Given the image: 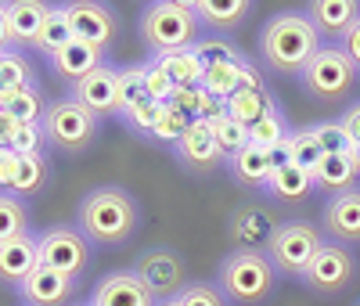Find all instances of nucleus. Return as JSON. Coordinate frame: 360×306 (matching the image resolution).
I'll list each match as a JSON object with an SVG mask.
<instances>
[{
	"label": "nucleus",
	"instance_id": "obj_1",
	"mask_svg": "<svg viewBox=\"0 0 360 306\" xmlns=\"http://www.w3.org/2000/svg\"><path fill=\"white\" fill-rule=\"evenodd\" d=\"M141 224L137 198L123 188H94L76 205V231L98 245V249H119L134 238Z\"/></svg>",
	"mask_w": 360,
	"mask_h": 306
},
{
	"label": "nucleus",
	"instance_id": "obj_2",
	"mask_svg": "<svg viewBox=\"0 0 360 306\" xmlns=\"http://www.w3.org/2000/svg\"><path fill=\"white\" fill-rule=\"evenodd\" d=\"M324 47L317 37V29L303 11H281L274 18H266L259 29V58L266 72L274 76H303V69L314 61V54Z\"/></svg>",
	"mask_w": 360,
	"mask_h": 306
},
{
	"label": "nucleus",
	"instance_id": "obj_3",
	"mask_svg": "<svg viewBox=\"0 0 360 306\" xmlns=\"http://www.w3.org/2000/svg\"><path fill=\"white\" fill-rule=\"evenodd\" d=\"M198 33H202V22L191 8V0H159V4H148L137 18V37L152 51V58L191 51L198 44Z\"/></svg>",
	"mask_w": 360,
	"mask_h": 306
},
{
	"label": "nucleus",
	"instance_id": "obj_4",
	"mask_svg": "<svg viewBox=\"0 0 360 306\" xmlns=\"http://www.w3.org/2000/svg\"><path fill=\"white\" fill-rule=\"evenodd\" d=\"M217 288L234 306H263L278 288V270L266 253H227L217 267Z\"/></svg>",
	"mask_w": 360,
	"mask_h": 306
},
{
	"label": "nucleus",
	"instance_id": "obj_5",
	"mask_svg": "<svg viewBox=\"0 0 360 306\" xmlns=\"http://www.w3.org/2000/svg\"><path fill=\"white\" fill-rule=\"evenodd\" d=\"M299 83H303V94L317 105H346L360 83V72L353 69V61L339 44H324L303 69Z\"/></svg>",
	"mask_w": 360,
	"mask_h": 306
},
{
	"label": "nucleus",
	"instance_id": "obj_6",
	"mask_svg": "<svg viewBox=\"0 0 360 306\" xmlns=\"http://www.w3.org/2000/svg\"><path fill=\"white\" fill-rule=\"evenodd\" d=\"M98 127H101V119H94L72 98L51 101L44 119H40L44 141L58 151H65V155H83V151L98 141Z\"/></svg>",
	"mask_w": 360,
	"mask_h": 306
},
{
	"label": "nucleus",
	"instance_id": "obj_7",
	"mask_svg": "<svg viewBox=\"0 0 360 306\" xmlns=\"http://www.w3.org/2000/svg\"><path fill=\"white\" fill-rule=\"evenodd\" d=\"M321 245H324L321 227H314L307 220H288L278 227L274 241L266 245V260L278 270V278H303V270L310 267Z\"/></svg>",
	"mask_w": 360,
	"mask_h": 306
},
{
	"label": "nucleus",
	"instance_id": "obj_8",
	"mask_svg": "<svg viewBox=\"0 0 360 306\" xmlns=\"http://www.w3.org/2000/svg\"><path fill=\"white\" fill-rule=\"evenodd\" d=\"M90 253H94V245L76 231V224H54L40 234V263L72 281H79L90 270Z\"/></svg>",
	"mask_w": 360,
	"mask_h": 306
},
{
	"label": "nucleus",
	"instance_id": "obj_9",
	"mask_svg": "<svg viewBox=\"0 0 360 306\" xmlns=\"http://www.w3.org/2000/svg\"><path fill=\"white\" fill-rule=\"evenodd\" d=\"M353 278H356V256H353V249L324 238V245L317 249V256L310 260V267L303 270V278H299V281H303L310 292H317V295H339V292H346L353 285Z\"/></svg>",
	"mask_w": 360,
	"mask_h": 306
},
{
	"label": "nucleus",
	"instance_id": "obj_10",
	"mask_svg": "<svg viewBox=\"0 0 360 306\" xmlns=\"http://www.w3.org/2000/svg\"><path fill=\"white\" fill-rule=\"evenodd\" d=\"M130 270L144 281V288L152 292L159 302L176 299L180 292L188 288V267L173 249H148V253L137 256V263Z\"/></svg>",
	"mask_w": 360,
	"mask_h": 306
},
{
	"label": "nucleus",
	"instance_id": "obj_11",
	"mask_svg": "<svg viewBox=\"0 0 360 306\" xmlns=\"http://www.w3.org/2000/svg\"><path fill=\"white\" fill-rule=\"evenodd\" d=\"M65 15H69V25H72V40L90 44L101 54L112 51L115 33H119V22H115L112 8L94 4V0H72V4H65Z\"/></svg>",
	"mask_w": 360,
	"mask_h": 306
},
{
	"label": "nucleus",
	"instance_id": "obj_12",
	"mask_svg": "<svg viewBox=\"0 0 360 306\" xmlns=\"http://www.w3.org/2000/svg\"><path fill=\"white\" fill-rule=\"evenodd\" d=\"M278 227H281L278 217L266 205H238L227 224L234 253H266V245L274 241Z\"/></svg>",
	"mask_w": 360,
	"mask_h": 306
},
{
	"label": "nucleus",
	"instance_id": "obj_13",
	"mask_svg": "<svg viewBox=\"0 0 360 306\" xmlns=\"http://www.w3.org/2000/svg\"><path fill=\"white\" fill-rule=\"evenodd\" d=\"M173 148H176L180 166H184L188 173H195V177L217 173V170L227 162V155L220 151V144H217V137H213V127H209V122H202V119H191L188 134L180 137Z\"/></svg>",
	"mask_w": 360,
	"mask_h": 306
},
{
	"label": "nucleus",
	"instance_id": "obj_14",
	"mask_svg": "<svg viewBox=\"0 0 360 306\" xmlns=\"http://www.w3.org/2000/svg\"><path fill=\"white\" fill-rule=\"evenodd\" d=\"M76 105H83L94 119H108L119 115V69L115 65H98L90 76H83L79 83H72V94Z\"/></svg>",
	"mask_w": 360,
	"mask_h": 306
},
{
	"label": "nucleus",
	"instance_id": "obj_15",
	"mask_svg": "<svg viewBox=\"0 0 360 306\" xmlns=\"http://www.w3.org/2000/svg\"><path fill=\"white\" fill-rule=\"evenodd\" d=\"M321 234H324L328 241L346 245V249L360 245V188H356V191H346V195H335V198L324 202Z\"/></svg>",
	"mask_w": 360,
	"mask_h": 306
},
{
	"label": "nucleus",
	"instance_id": "obj_16",
	"mask_svg": "<svg viewBox=\"0 0 360 306\" xmlns=\"http://www.w3.org/2000/svg\"><path fill=\"white\" fill-rule=\"evenodd\" d=\"M303 15L310 18L324 44H342L346 33L360 22V4L356 0H314L303 8Z\"/></svg>",
	"mask_w": 360,
	"mask_h": 306
},
{
	"label": "nucleus",
	"instance_id": "obj_17",
	"mask_svg": "<svg viewBox=\"0 0 360 306\" xmlns=\"http://www.w3.org/2000/svg\"><path fill=\"white\" fill-rule=\"evenodd\" d=\"M90 306H159V299L144 288L134 270H112L94 285Z\"/></svg>",
	"mask_w": 360,
	"mask_h": 306
},
{
	"label": "nucleus",
	"instance_id": "obj_18",
	"mask_svg": "<svg viewBox=\"0 0 360 306\" xmlns=\"http://www.w3.org/2000/svg\"><path fill=\"white\" fill-rule=\"evenodd\" d=\"M72 292H76V281L58 274L51 267H37L29 278L22 281L18 288V299L25 306H72Z\"/></svg>",
	"mask_w": 360,
	"mask_h": 306
},
{
	"label": "nucleus",
	"instance_id": "obj_19",
	"mask_svg": "<svg viewBox=\"0 0 360 306\" xmlns=\"http://www.w3.org/2000/svg\"><path fill=\"white\" fill-rule=\"evenodd\" d=\"M40 267V234L25 231L11 241H0V281L22 288V281Z\"/></svg>",
	"mask_w": 360,
	"mask_h": 306
},
{
	"label": "nucleus",
	"instance_id": "obj_20",
	"mask_svg": "<svg viewBox=\"0 0 360 306\" xmlns=\"http://www.w3.org/2000/svg\"><path fill=\"white\" fill-rule=\"evenodd\" d=\"M47 11H51V4H44V0H11V4H4L8 44L11 47H33L40 29H44Z\"/></svg>",
	"mask_w": 360,
	"mask_h": 306
},
{
	"label": "nucleus",
	"instance_id": "obj_21",
	"mask_svg": "<svg viewBox=\"0 0 360 306\" xmlns=\"http://www.w3.org/2000/svg\"><path fill=\"white\" fill-rule=\"evenodd\" d=\"M98 65H105V54L94 51L90 44H79V40L65 44L58 54L47 58V69H51L58 79H65V83H79L83 76H90Z\"/></svg>",
	"mask_w": 360,
	"mask_h": 306
},
{
	"label": "nucleus",
	"instance_id": "obj_22",
	"mask_svg": "<svg viewBox=\"0 0 360 306\" xmlns=\"http://www.w3.org/2000/svg\"><path fill=\"white\" fill-rule=\"evenodd\" d=\"M227 173L242 184V188H256V191H263L266 188V180H270V173H274V166H270V151L266 148H259V144H245L242 151H234V155H227Z\"/></svg>",
	"mask_w": 360,
	"mask_h": 306
},
{
	"label": "nucleus",
	"instance_id": "obj_23",
	"mask_svg": "<svg viewBox=\"0 0 360 306\" xmlns=\"http://www.w3.org/2000/svg\"><path fill=\"white\" fill-rule=\"evenodd\" d=\"M314 184H317V191H328V198L356 191L360 188V173H356L353 155H324L314 166Z\"/></svg>",
	"mask_w": 360,
	"mask_h": 306
},
{
	"label": "nucleus",
	"instance_id": "obj_24",
	"mask_svg": "<svg viewBox=\"0 0 360 306\" xmlns=\"http://www.w3.org/2000/svg\"><path fill=\"white\" fill-rule=\"evenodd\" d=\"M274 202H285V205H295V202H307L314 191H317V184H314V173L303 170V166H285V170H274L266 180V188H263Z\"/></svg>",
	"mask_w": 360,
	"mask_h": 306
},
{
	"label": "nucleus",
	"instance_id": "obj_25",
	"mask_svg": "<svg viewBox=\"0 0 360 306\" xmlns=\"http://www.w3.org/2000/svg\"><path fill=\"white\" fill-rule=\"evenodd\" d=\"M191 8L198 15L202 25L217 29V33H231L245 22V15L252 11L249 0H191Z\"/></svg>",
	"mask_w": 360,
	"mask_h": 306
},
{
	"label": "nucleus",
	"instance_id": "obj_26",
	"mask_svg": "<svg viewBox=\"0 0 360 306\" xmlns=\"http://www.w3.org/2000/svg\"><path fill=\"white\" fill-rule=\"evenodd\" d=\"M44 112H47V105H44V94L37 83L11 90V94H0V115L11 122H40Z\"/></svg>",
	"mask_w": 360,
	"mask_h": 306
},
{
	"label": "nucleus",
	"instance_id": "obj_27",
	"mask_svg": "<svg viewBox=\"0 0 360 306\" xmlns=\"http://www.w3.org/2000/svg\"><path fill=\"white\" fill-rule=\"evenodd\" d=\"M0 144L15 155H44V130L40 122H11L0 115Z\"/></svg>",
	"mask_w": 360,
	"mask_h": 306
},
{
	"label": "nucleus",
	"instance_id": "obj_28",
	"mask_svg": "<svg viewBox=\"0 0 360 306\" xmlns=\"http://www.w3.org/2000/svg\"><path fill=\"white\" fill-rule=\"evenodd\" d=\"M227 105V115L238 119V122H245V127H252V122L259 115H266L270 108H274L278 101L270 98V90H252V87H238L234 94L224 101Z\"/></svg>",
	"mask_w": 360,
	"mask_h": 306
},
{
	"label": "nucleus",
	"instance_id": "obj_29",
	"mask_svg": "<svg viewBox=\"0 0 360 306\" xmlns=\"http://www.w3.org/2000/svg\"><path fill=\"white\" fill-rule=\"evenodd\" d=\"M159 61V69L173 79L176 90H188V87H202V76H205V65L195 51H180V54H166V58H152Z\"/></svg>",
	"mask_w": 360,
	"mask_h": 306
},
{
	"label": "nucleus",
	"instance_id": "obj_30",
	"mask_svg": "<svg viewBox=\"0 0 360 306\" xmlns=\"http://www.w3.org/2000/svg\"><path fill=\"white\" fill-rule=\"evenodd\" d=\"M65 44H72V25H69V15H65V4H51L47 18H44V29L33 44V51H40L44 58L58 54Z\"/></svg>",
	"mask_w": 360,
	"mask_h": 306
},
{
	"label": "nucleus",
	"instance_id": "obj_31",
	"mask_svg": "<svg viewBox=\"0 0 360 306\" xmlns=\"http://www.w3.org/2000/svg\"><path fill=\"white\" fill-rule=\"evenodd\" d=\"M292 137V127H288V115L274 105L266 115H259L252 127H249V141L252 144H259V148H274V144H281V141H288Z\"/></svg>",
	"mask_w": 360,
	"mask_h": 306
},
{
	"label": "nucleus",
	"instance_id": "obj_32",
	"mask_svg": "<svg viewBox=\"0 0 360 306\" xmlns=\"http://www.w3.org/2000/svg\"><path fill=\"white\" fill-rule=\"evenodd\" d=\"M202 87H205L213 98L227 101L234 90L242 87V58H238V61H220V65H205Z\"/></svg>",
	"mask_w": 360,
	"mask_h": 306
},
{
	"label": "nucleus",
	"instance_id": "obj_33",
	"mask_svg": "<svg viewBox=\"0 0 360 306\" xmlns=\"http://www.w3.org/2000/svg\"><path fill=\"white\" fill-rule=\"evenodd\" d=\"M44 184H47V159H44V155H18L15 184H11V191H8V195H15V198H22V195H37Z\"/></svg>",
	"mask_w": 360,
	"mask_h": 306
},
{
	"label": "nucleus",
	"instance_id": "obj_34",
	"mask_svg": "<svg viewBox=\"0 0 360 306\" xmlns=\"http://www.w3.org/2000/svg\"><path fill=\"white\" fill-rule=\"evenodd\" d=\"M33 69L29 61L18 54V51H4L0 54V94H11V90H22V87H33Z\"/></svg>",
	"mask_w": 360,
	"mask_h": 306
},
{
	"label": "nucleus",
	"instance_id": "obj_35",
	"mask_svg": "<svg viewBox=\"0 0 360 306\" xmlns=\"http://www.w3.org/2000/svg\"><path fill=\"white\" fill-rule=\"evenodd\" d=\"M29 231V209L22 198L0 191V241H11Z\"/></svg>",
	"mask_w": 360,
	"mask_h": 306
},
{
	"label": "nucleus",
	"instance_id": "obj_36",
	"mask_svg": "<svg viewBox=\"0 0 360 306\" xmlns=\"http://www.w3.org/2000/svg\"><path fill=\"white\" fill-rule=\"evenodd\" d=\"M162 108H166V105H159V101H152V98H141L134 108H127L119 119L127 122L130 134H137V137H155V127H159Z\"/></svg>",
	"mask_w": 360,
	"mask_h": 306
},
{
	"label": "nucleus",
	"instance_id": "obj_37",
	"mask_svg": "<svg viewBox=\"0 0 360 306\" xmlns=\"http://www.w3.org/2000/svg\"><path fill=\"white\" fill-rule=\"evenodd\" d=\"M314 137H317V144H321V151L324 155H353V141H349V134L342 130V122L339 119H321V122H314Z\"/></svg>",
	"mask_w": 360,
	"mask_h": 306
},
{
	"label": "nucleus",
	"instance_id": "obj_38",
	"mask_svg": "<svg viewBox=\"0 0 360 306\" xmlns=\"http://www.w3.org/2000/svg\"><path fill=\"white\" fill-rule=\"evenodd\" d=\"M209 127H213V137H217L224 155H234V151H242L249 144V127H245V122H238V119H231V115L213 119Z\"/></svg>",
	"mask_w": 360,
	"mask_h": 306
},
{
	"label": "nucleus",
	"instance_id": "obj_39",
	"mask_svg": "<svg viewBox=\"0 0 360 306\" xmlns=\"http://www.w3.org/2000/svg\"><path fill=\"white\" fill-rule=\"evenodd\" d=\"M144 72H148V61L119 69V115H123L127 108H134L144 98Z\"/></svg>",
	"mask_w": 360,
	"mask_h": 306
},
{
	"label": "nucleus",
	"instance_id": "obj_40",
	"mask_svg": "<svg viewBox=\"0 0 360 306\" xmlns=\"http://www.w3.org/2000/svg\"><path fill=\"white\" fill-rule=\"evenodd\" d=\"M288 141H292V162L314 173V166L324 159V151H321V144H317L314 130H310V127H303V130H292V137H288Z\"/></svg>",
	"mask_w": 360,
	"mask_h": 306
},
{
	"label": "nucleus",
	"instance_id": "obj_41",
	"mask_svg": "<svg viewBox=\"0 0 360 306\" xmlns=\"http://www.w3.org/2000/svg\"><path fill=\"white\" fill-rule=\"evenodd\" d=\"M188 127H191V115H188V112H180V108H173V105H166L162 115H159V127H155V141H162V144H176L180 137L188 134Z\"/></svg>",
	"mask_w": 360,
	"mask_h": 306
},
{
	"label": "nucleus",
	"instance_id": "obj_42",
	"mask_svg": "<svg viewBox=\"0 0 360 306\" xmlns=\"http://www.w3.org/2000/svg\"><path fill=\"white\" fill-rule=\"evenodd\" d=\"M176 306H227L217 281H188V288L176 295Z\"/></svg>",
	"mask_w": 360,
	"mask_h": 306
},
{
	"label": "nucleus",
	"instance_id": "obj_43",
	"mask_svg": "<svg viewBox=\"0 0 360 306\" xmlns=\"http://www.w3.org/2000/svg\"><path fill=\"white\" fill-rule=\"evenodd\" d=\"M173 94H176L173 79L159 69V61H148V72H144V98H152V101H159V105H169Z\"/></svg>",
	"mask_w": 360,
	"mask_h": 306
},
{
	"label": "nucleus",
	"instance_id": "obj_44",
	"mask_svg": "<svg viewBox=\"0 0 360 306\" xmlns=\"http://www.w3.org/2000/svg\"><path fill=\"white\" fill-rule=\"evenodd\" d=\"M191 51L202 58V65H220V61H238L242 58V51H238L231 40H198Z\"/></svg>",
	"mask_w": 360,
	"mask_h": 306
},
{
	"label": "nucleus",
	"instance_id": "obj_45",
	"mask_svg": "<svg viewBox=\"0 0 360 306\" xmlns=\"http://www.w3.org/2000/svg\"><path fill=\"white\" fill-rule=\"evenodd\" d=\"M339 122H342V130L349 134V141L360 144V101L356 105H346L342 115H339Z\"/></svg>",
	"mask_w": 360,
	"mask_h": 306
},
{
	"label": "nucleus",
	"instance_id": "obj_46",
	"mask_svg": "<svg viewBox=\"0 0 360 306\" xmlns=\"http://www.w3.org/2000/svg\"><path fill=\"white\" fill-rule=\"evenodd\" d=\"M15 170H18V155L4 148V155H0V191H11V184H15Z\"/></svg>",
	"mask_w": 360,
	"mask_h": 306
},
{
	"label": "nucleus",
	"instance_id": "obj_47",
	"mask_svg": "<svg viewBox=\"0 0 360 306\" xmlns=\"http://www.w3.org/2000/svg\"><path fill=\"white\" fill-rule=\"evenodd\" d=\"M339 47L346 51V58L353 61V69L360 72V22H356V25L349 29V33H346V40H342Z\"/></svg>",
	"mask_w": 360,
	"mask_h": 306
},
{
	"label": "nucleus",
	"instance_id": "obj_48",
	"mask_svg": "<svg viewBox=\"0 0 360 306\" xmlns=\"http://www.w3.org/2000/svg\"><path fill=\"white\" fill-rule=\"evenodd\" d=\"M4 51H11V44H8V22H4V4H0V54Z\"/></svg>",
	"mask_w": 360,
	"mask_h": 306
},
{
	"label": "nucleus",
	"instance_id": "obj_49",
	"mask_svg": "<svg viewBox=\"0 0 360 306\" xmlns=\"http://www.w3.org/2000/svg\"><path fill=\"white\" fill-rule=\"evenodd\" d=\"M353 162H356V173H360V144L353 148Z\"/></svg>",
	"mask_w": 360,
	"mask_h": 306
},
{
	"label": "nucleus",
	"instance_id": "obj_50",
	"mask_svg": "<svg viewBox=\"0 0 360 306\" xmlns=\"http://www.w3.org/2000/svg\"><path fill=\"white\" fill-rule=\"evenodd\" d=\"M159 306H176V299H166V302H159Z\"/></svg>",
	"mask_w": 360,
	"mask_h": 306
},
{
	"label": "nucleus",
	"instance_id": "obj_51",
	"mask_svg": "<svg viewBox=\"0 0 360 306\" xmlns=\"http://www.w3.org/2000/svg\"><path fill=\"white\" fill-rule=\"evenodd\" d=\"M72 306H90V302H72Z\"/></svg>",
	"mask_w": 360,
	"mask_h": 306
},
{
	"label": "nucleus",
	"instance_id": "obj_52",
	"mask_svg": "<svg viewBox=\"0 0 360 306\" xmlns=\"http://www.w3.org/2000/svg\"><path fill=\"white\" fill-rule=\"evenodd\" d=\"M0 155H4V144H0Z\"/></svg>",
	"mask_w": 360,
	"mask_h": 306
},
{
	"label": "nucleus",
	"instance_id": "obj_53",
	"mask_svg": "<svg viewBox=\"0 0 360 306\" xmlns=\"http://www.w3.org/2000/svg\"><path fill=\"white\" fill-rule=\"evenodd\" d=\"M353 306H360V299H356V302H353Z\"/></svg>",
	"mask_w": 360,
	"mask_h": 306
}]
</instances>
